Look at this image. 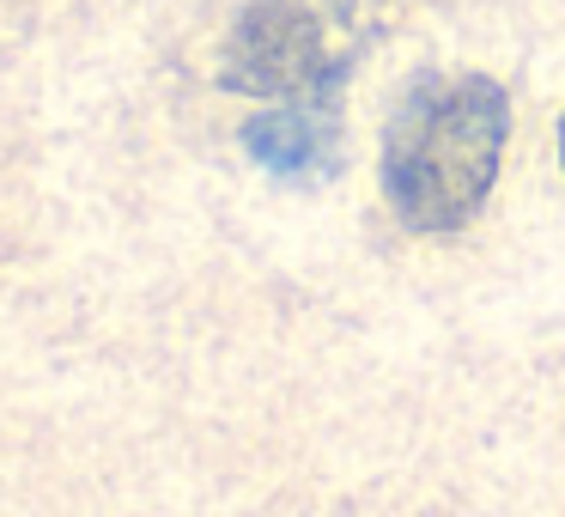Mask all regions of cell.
Here are the masks:
<instances>
[{"label": "cell", "instance_id": "cell-1", "mask_svg": "<svg viewBox=\"0 0 565 517\" xmlns=\"http://www.w3.org/2000/svg\"><path fill=\"white\" fill-rule=\"evenodd\" d=\"M511 147V98L480 67H419L377 147V183L395 225L450 238L480 220Z\"/></svg>", "mask_w": 565, "mask_h": 517}, {"label": "cell", "instance_id": "cell-2", "mask_svg": "<svg viewBox=\"0 0 565 517\" xmlns=\"http://www.w3.org/2000/svg\"><path fill=\"white\" fill-rule=\"evenodd\" d=\"M395 0H249L220 43V92L256 104L341 92Z\"/></svg>", "mask_w": 565, "mask_h": 517}, {"label": "cell", "instance_id": "cell-3", "mask_svg": "<svg viewBox=\"0 0 565 517\" xmlns=\"http://www.w3.org/2000/svg\"><path fill=\"white\" fill-rule=\"evenodd\" d=\"M237 140L256 159V171H268L274 183H292V189L329 183L347 152V86L262 104V110L244 116Z\"/></svg>", "mask_w": 565, "mask_h": 517}, {"label": "cell", "instance_id": "cell-4", "mask_svg": "<svg viewBox=\"0 0 565 517\" xmlns=\"http://www.w3.org/2000/svg\"><path fill=\"white\" fill-rule=\"evenodd\" d=\"M559 165H565V116H559Z\"/></svg>", "mask_w": 565, "mask_h": 517}]
</instances>
